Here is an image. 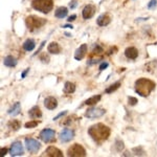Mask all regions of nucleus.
Returning <instances> with one entry per match:
<instances>
[{
	"instance_id": "35",
	"label": "nucleus",
	"mask_w": 157,
	"mask_h": 157,
	"mask_svg": "<svg viewBox=\"0 0 157 157\" xmlns=\"http://www.w3.org/2000/svg\"><path fill=\"white\" fill-rule=\"evenodd\" d=\"M109 66V63L108 62H103L102 64L100 65V67H98V69L101 70V71H103V70H105L106 68Z\"/></svg>"
},
{
	"instance_id": "4",
	"label": "nucleus",
	"mask_w": 157,
	"mask_h": 157,
	"mask_svg": "<svg viewBox=\"0 0 157 157\" xmlns=\"http://www.w3.org/2000/svg\"><path fill=\"white\" fill-rule=\"evenodd\" d=\"M46 19L40 18L37 16H29L25 19V24L29 32H36V30L40 29L46 24Z\"/></svg>"
},
{
	"instance_id": "6",
	"label": "nucleus",
	"mask_w": 157,
	"mask_h": 157,
	"mask_svg": "<svg viewBox=\"0 0 157 157\" xmlns=\"http://www.w3.org/2000/svg\"><path fill=\"white\" fill-rule=\"evenodd\" d=\"M39 137L42 141H44L46 144L54 143V141H56V131L48 128L43 129L39 134Z\"/></svg>"
},
{
	"instance_id": "13",
	"label": "nucleus",
	"mask_w": 157,
	"mask_h": 157,
	"mask_svg": "<svg viewBox=\"0 0 157 157\" xmlns=\"http://www.w3.org/2000/svg\"><path fill=\"white\" fill-rule=\"evenodd\" d=\"M87 44H82L78 48L75 50V59L77 61H81L85 58V56L87 55Z\"/></svg>"
},
{
	"instance_id": "15",
	"label": "nucleus",
	"mask_w": 157,
	"mask_h": 157,
	"mask_svg": "<svg viewBox=\"0 0 157 157\" xmlns=\"http://www.w3.org/2000/svg\"><path fill=\"white\" fill-rule=\"evenodd\" d=\"M125 56H126V58H128V59H130V60H136L138 57V50L136 49L135 47L130 46V47H128V48H126Z\"/></svg>"
},
{
	"instance_id": "36",
	"label": "nucleus",
	"mask_w": 157,
	"mask_h": 157,
	"mask_svg": "<svg viewBox=\"0 0 157 157\" xmlns=\"http://www.w3.org/2000/svg\"><path fill=\"white\" fill-rule=\"evenodd\" d=\"M67 114V111H63V112H61V113H59L57 116H55L54 117V121H57L58 118H60V117H62V116H64V115H66Z\"/></svg>"
},
{
	"instance_id": "16",
	"label": "nucleus",
	"mask_w": 157,
	"mask_h": 157,
	"mask_svg": "<svg viewBox=\"0 0 157 157\" xmlns=\"http://www.w3.org/2000/svg\"><path fill=\"white\" fill-rule=\"evenodd\" d=\"M111 22V17L108 14H103L97 19V23L98 26H107Z\"/></svg>"
},
{
	"instance_id": "38",
	"label": "nucleus",
	"mask_w": 157,
	"mask_h": 157,
	"mask_svg": "<svg viewBox=\"0 0 157 157\" xmlns=\"http://www.w3.org/2000/svg\"><path fill=\"white\" fill-rule=\"evenodd\" d=\"M45 43H46V41H43V42L41 43V45H40V47H39V48H38L37 52H35V55H34V56H37L38 54H39V52H40V50H41V49L43 48V46H44V44H45Z\"/></svg>"
},
{
	"instance_id": "20",
	"label": "nucleus",
	"mask_w": 157,
	"mask_h": 157,
	"mask_svg": "<svg viewBox=\"0 0 157 157\" xmlns=\"http://www.w3.org/2000/svg\"><path fill=\"white\" fill-rule=\"evenodd\" d=\"M68 14V9L65 6H60L56 10L55 12V17L56 18H59V19H63L67 16Z\"/></svg>"
},
{
	"instance_id": "32",
	"label": "nucleus",
	"mask_w": 157,
	"mask_h": 157,
	"mask_svg": "<svg viewBox=\"0 0 157 157\" xmlns=\"http://www.w3.org/2000/svg\"><path fill=\"white\" fill-rule=\"evenodd\" d=\"M128 102H129V105H130V106H135L136 104L138 103V101H137V98H134V97H129L128 98Z\"/></svg>"
},
{
	"instance_id": "9",
	"label": "nucleus",
	"mask_w": 157,
	"mask_h": 157,
	"mask_svg": "<svg viewBox=\"0 0 157 157\" xmlns=\"http://www.w3.org/2000/svg\"><path fill=\"white\" fill-rule=\"evenodd\" d=\"M10 154L12 156H20L24 154V150H23V146L20 141H15L11 145V148H10Z\"/></svg>"
},
{
	"instance_id": "25",
	"label": "nucleus",
	"mask_w": 157,
	"mask_h": 157,
	"mask_svg": "<svg viewBox=\"0 0 157 157\" xmlns=\"http://www.w3.org/2000/svg\"><path fill=\"white\" fill-rule=\"evenodd\" d=\"M102 98V95H94V97H91L89 98L88 100H86L84 102V105H87V106H92V105H95L97 103H98Z\"/></svg>"
},
{
	"instance_id": "24",
	"label": "nucleus",
	"mask_w": 157,
	"mask_h": 157,
	"mask_svg": "<svg viewBox=\"0 0 157 157\" xmlns=\"http://www.w3.org/2000/svg\"><path fill=\"white\" fill-rule=\"evenodd\" d=\"M7 127L11 128L13 131H18L21 128V123L18 120H12L7 123Z\"/></svg>"
},
{
	"instance_id": "42",
	"label": "nucleus",
	"mask_w": 157,
	"mask_h": 157,
	"mask_svg": "<svg viewBox=\"0 0 157 157\" xmlns=\"http://www.w3.org/2000/svg\"><path fill=\"white\" fill-rule=\"evenodd\" d=\"M63 29H73V26H72V25H70V24H65V25H63Z\"/></svg>"
},
{
	"instance_id": "33",
	"label": "nucleus",
	"mask_w": 157,
	"mask_h": 157,
	"mask_svg": "<svg viewBox=\"0 0 157 157\" xmlns=\"http://www.w3.org/2000/svg\"><path fill=\"white\" fill-rule=\"evenodd\" d=\"M157 6V0H151L148 3V9L149 10H154Z\"/></svg>"
},
{
	"instance_id": "18",
	"label": "nucleus",
	"mask_w": 157,
	"mask_h": 157,
	"mask_svg": "<svg viewBox=\"0 0 157 157\" xmlns=\"http://www.w3.org/2000/svg\"><path fill=\"white\" fill-rule=\"evenodd\" d=\"M47 52L52 55H59L61 52V46L59 45V43L52 42L48 45V47H47Z\"/></svg>"
},
{
	"instance_id": "8",
	"label": "nucleus",
	"mask_w": 157,
	"mask_h": 157,
	"mask_svg": "<svg viewBox=\"0 0 157 157\" xmlns=\"http://www.w3.org/2000/svg\"><path fill=\"white\" fill-rule=\"evenodd\" d=\"M106 113V110L103 108H97V107H92L89 108L87 111L85 112V116L87 118L90 120H94V118L102 117V116Z\"/></svg>"
},
{
	"instance_id": "10",
	"label": "nucleus",
	"mask_w": 157,
	"mask_h": 157,
	"mask_svg": "<svg viewBox=\"0 0 157 157\" xmlns=\"http://www.w3.org/2000/svg\"><path fill=\"white\" fill-rule=\"evenodd\" d=\"M73 137H75V131L69 128L63 129V131L60 133V136H59L60 140L62 141V143H68V141L72 140Z\"/></svg>"
},
{
	"instance_id": "21",
	"label": "nucleus",
	"mask_w": 157,
	"mask_h": 157,
	"mask_svg": "<svg viewBox=\"0 0 157 157\" xmlns=\"http://www.w3.org/2000/svg\"><path fill=\"white\" fill-rule=\"evenodd\" d=\"M17 63H18V61L15 59L13 56H6L3 59V64L6 67H15L17 65Z\"/></svg>"
},
{
	"instance_id": "26",
	"label": "nucleus",
	"mask_w": 157,
	"mask_h": 157,
	"mask_svg": "<svg viewBox=\"0 0 157 157\" xmlns=\"http://www.w3.org/2000/svg\"><path fill=\"white\" fill-rule=\"evenodd\" d=\"M120 86H121V82H116V83H114V84H112V85L109 86L107 89L105 90V92L106 93H112V92H114L115 90H117L118 88H120Z\"/></svg>"
},
{
	"instance_id": "41",
	"label": "nucleus",
	"mask_w": 157,
	"mask_h": 157,
	"mask_svg": "<svg viewBox=\"0 0 157 157\" xmlns=\"http://www.w3.org/2000/svg\"><path fill=\"white\" fill-rule=\"evenodd\" d=\"M6 153H7V149L6 148H2L1 149V156L6 155Z\"/></svg>"
},
{
	"instance_id": "23",
	"label": "nucleus",
	"mask_w": 157,
	"mask_h": 157,
	"mask_svg": "<svg viewBox=\"0 0 157 157\" xmlns=\"http://www.w3.org/2000/svg\"><path fill=\"white\" fill-rule=\"evenodd\" d=\"M63 91H64V93H66V94H71V93H73L75 91V84L71 82H66L64 84Z\"/></svg>"
},
{
	"instance_id": "39",
	"label": "nucleus",
	"mask_w": 157,
	"mask_h": 157,
	"mask_svg": "<svg viewBox=\"0 0 157 157\" xmlns=\"http://www.w3.org/2000/svg\"><path fill=\"white\" fill-rule=\"evenodd\" d=\"M29 68H26V69H25L24 71L21 73V78H24L27 75V73H29Z\"/></svg>"
},
{
	"instance_id": "37",
	"label": "nucleus",
	"mask_w": 157,
	"mask_h": 157,
	"mask_svg": "<svg viewBox=\"0 0 157 157\" xmlns=\"http://www.w3.org/2000/svg\"><path fill=\"white\" fill-rule=\"evenodd\" d=\"M77 6H78L77 0H72V1H70V3H69V7H70V9H75Z\"/></svg>"
},
{
	"instance_id": "12",
	"label": "nucleus",
	"mask_w": 157,
	"mask_h": 157,
	"mask_svg": "<svg viewBox=\"0 0 157 157\" xmlns=\"http://www.w3.org/2000/svg\"><path fill=\"white\" fill-rule=\"evenodd\" d=\"M42 156H47V157H62L63 152L60 149L56 148L54 146H50L45 150L44 153L42 154Z\"/></svg>"
},
{
	"instance_id": "29",
	"label": "nucleus",
	"mask_w": 157,
	"mask_h": 157,
	"mask_svg": "<svg viewBox=\"0 0 157 157\" xmlns=\"http://www.w3.org/2000/svg\"><path fill=\"white\" fill-rule=\"evenodd\" d=\"M103 52H104L103 47H102V46H100L98 44L95 45L94 48H93V50H92V54H93V55H100V54H103Z\"/></svg>"
},
{
	"instance_id": "43",
	"label": "nucleus",
	"mask_w": 157,
	"mask_h": 157,
	"mask_svg": "<svg viewBox=\"0 0 157 157\" xmlns=\"http://www.w3.org/2000/svg\"><path fill=\"white\" fill-rule=\"evenodd\" d=\"M65 35H66L67 37H71V35H70V34H68V33H66V34H65Z\"/></svg>"
},
{
	"instance_id": "7",
	"label": "nucleus",
	"mask_w": 157,
	"mask_h": 157,
	"mask_svg": "<svg viewBox=\"0 0 157 157\" xmlns=\"http://www.w3.org/2000/svg\"><path fill=\"white\" fill-rule=\"evenodd\" d=\"M24 143H25V148H26L27 151L32 154L37 153V152L40 150V148H41V144L34 138H29V137L25 138Z\"/></svg>"
},
{
	"instance_id": "17",
	"label": "nucleus",
	"mask_w": 157,
	"mask_h": 157,
	"mask_svg": "<svg viewBox=\"0 0 157 157\" xmlns=\"http://www.w3.org/2000/svg\"><path fill=\"white\" fill-rule=\"evenodd\" d=\"M20 112H21V105H20L19 102H16L12 106V108L7 110V114L11 116H17Z\"/></svg>"
},
{
	"instance_id": "19",
	"label": "nucleus",
	"mask_w": 157,
	"mask_h": 157,
	"mask_svg": "<svg viewBox=\"0 0 157 157\" xmlns=\"http://www.w3.org/2000/svg\"><path fill=\"white\" fill-rule=\"evenodd\" d=\"M29 115L30 118H40L42 116V111L39 106H34L29 111Z\"/></svg>"
},
{
	"instance_id": "22",
	"label": "nucleus",
	"mask_w": 157,
	"mask_h": 157,
	"mask_svg": "<svg viewBox=\"0 0 157 157\" xmlns=\"http://www.w3.org/2000/svg\"><path fill=\"white\" fill-rule=\"evenodd\" d=\"M35 47H36V42L33 39H27L23 43V49L25 52H32V50L35 49Z\"/></svg>"
},
{
	"instance_id": "14",
	"label": "nucleus",
	"mask_w": 157,
	"mask_h": 157,
	"mask_svg": "<svg viewBox=\"0 0 157 157\" xmlns=\"http://www.w3.org/2000/svg\"><path fill=\"white\" fill-rule=\"evenodd\" d=\"M44 106L48 110H55L58 107V101L54 97H48L44 100Z\"/></svg>"
},
{
	"instance_id": "30",
	"label": "nucleus",
	"mask_w": 157,
	"mask_h": 157,
	"mask_svg": "<svg viewBox=\"0 0 157 157\" xmlns=\"http://www.w3.org/2000/svg\"><path fill=\"white\" fill-rule=\"evenodd\" d=\"M73 117H75V115L69 116V117L65 118V121H61V124H60V125H61V126H62V125H64V126L69 125V124H71V123H72V118H73Z\"/></svg>"
},
{
	"instance_id": "1",
	"label": "nucleus",
	"mask_w": 157,
	"mask_h": 157,
	"mask_svg": "<svg viewBox=\"0 0 157 157\" xmlns=\"http://www.w3.org/2000/svg\"><path fill=\"white\" fill-rule=\"evenodd\" d=\"M88 134L94 143H97L98 145H102L104 141L109 138L111 134V129L102 123H98L88 129Z\"/></svg>"
},
{
	"instance_id": "3",
	"label": "nucleus",
	"mask_w": 157,
	"mask_h": 157,
	"mask_svg": "<svg viewBox=\"0 0 157 157\" xmlns=\"http://www.w3.org/2000/svg\"><path fill=\"white\" fill-rule=\"evenodd\" d=\"M32 7L43 14H48L50 11H52L54 1L52 0H32Z\"/></svg>"
},
{
	"instance_id": "2",
	"label": "nucleus",
	"mask_w": 157,
	"mask_h": 157,
	"mask_svg": "<svg viewBox=\"0 0 157 157\" xmlns=\"http://www.w3.org/2000/svg\"><path fill=\"white\" fill-rule=\"evenodd\" d=\"M155 87H156V83L146 78H138L135 82V85H134L135 92L138 93V94L143 98L149 97L152 91L155 89Z\"/></svg>"
},
{
	"instance_id": "40",
	"label": "nucleus",
	"mask_w": 157,
	"mask_h": 157,
	"mask_svg": "<svg viewBox=\"0 0 157 157\" xmlns=\"http://www.w3.org/2000/svg\"><path fill=\"white\" fill-rule=\"evenodd\" d=\"M75 18H77V15H71V16L68 17L67 21H68V22H72V21H75Z\"/></svg>"
},
{
	"instance_id": "27",
	"label": "nucleus",
	"mask_w": 157,
	"mask_h": 157,
	"mask_svg": "<svg viewBox=\"0 0 157 157\" xmlns=\"http://www.w3.org/2000/svg\"><path fill=\"white\" fill-rule=\"evenodd\" d=\"M114 147H115V150L117 152H121L124 150V148H125V145H124V141L121 139H116Z\"/></svg>"
},
{
	"instance_id": "31",
	"label": "nucleus",
	"mask_w": 157,
	"mask_h": 157,
	"mask_svg": "<svg viewBox=\"0 0 157 157\" xmlns=\"http://www.w3.org/2000/svg\"><path fill=\"white\" fill-rule=\"evenodd\" d=\"M133 152H136L135 153V155H146V152L143 150V148H140V147H139V148H134L133 150H132Z\"/></svg>"
},
{
	"instance_id": "34",
	"label": "nucleus",
	"mask_w": 157,
	"mask_h": 157,
	"mask_svg": "<svg viewBox=\"0 0 157 157\" xmlns=\"http://www.w3.org/2000/svg\"><path fill=\"white\" fill-rule=\"evenodd\" d=\"M40 60L42 61V62H44V63H48V61H49V58L47 57L46 54H42L41 56H40Z\"/></svg>"
},
{
	"instance_id": "28",
	"label": "nucleus",
	"mask_w": 157,
	"mask_h": 157,
	"mask_svg": "<svg viewBox=\"0 0 157 157\" xmlns=\"http://www.w3.org/2000/svg\"><path fill=\"white\" fill-rule=\"evenodd\" d=\"M38 125H39V121L36 120H33L30 121H27V123L24 125V127L26 129H33V128H36Z\"/></svg>"
},
{
	"instance_id": "5",
	"label": "nucleus",
	"mask_w": 157,
	"mask_h": 157,
	"mask_svg": "<svg viewBox=\"0 0 157 157\" xmlns=\"http://www.w3.org/2000/svg\"><path fill=\"white\" fill-rule=\"evenodd\" d=\"M67 156L69 157H84L86 156V150L80 144H73L67 150Z\"/></svg>"
},
{
	"instance_id": "11",
	"label": "nucleus",
	"mask_w": 157,
	"mask_h": 157,
	"mask_svg": "<svg viewBox=\"0 0 157 157\" xmlns=\"http://www.w3.org/2000/svg\"><path fill=\"white\" fill-rule=\"evenodd\" d=\"M95 12H97V7L93 4H87L82 11V16L83 18L85 20H88V19H91L93 16H94Z\"/></svg>"
}]
</instances>
